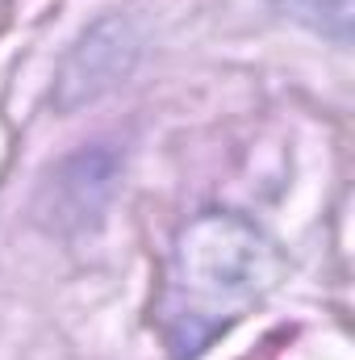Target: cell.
Listing matches in <instances>:
<instances>
[{"instance_id": "cell-1", "label": "cell", "mask_w": 355, "mask_h": 360, "mask_svg": "<svg viewBox=\"0 0 355 360\" xmlns=\"http://www.w3.org/2000/svg\"><path fill=\"white\" fill-rule=\"evenodd\" d=\"M284 272V256L264 231L234 210L196 214L176 239L163 285V340L176 360L201 356Z\"/></svg>"}]
</instances>
